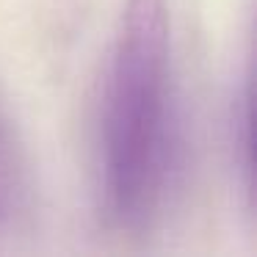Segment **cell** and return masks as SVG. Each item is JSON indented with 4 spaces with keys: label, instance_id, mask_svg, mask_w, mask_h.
<instances>
[{
    "label": "cell",
    "instance_id": "obj_1",
    "mask_svg": "<svg viewBox=\"0 0 257 257\" xmlns=\"http://www.w3.org/2000/svg\"><path fill=\"white\" fill-rule=\"evenodd\" d=\"M172 34L163 0H127L108 64L102 113V188L122 229L152 218L166 177Z\"/></svg>",
    "mask_w": 257,
    "mask_h": 257
},
{
    "label": "cell",
    "instance_id": "obj_2",
    "mask_svg": "<svg viewBox=\"0 0 257 257\" xmlns=\"http://www.w3.org/2000/svg\"><path fill=\"white\" fill-rule=\"evenodd\" d=\"M23 185V163L20 150L14 144V136L9 122L0 113V207H9Z\"/></svg>",
    "mask_w": 257,
    "mask_h": 257
}]
</instances>
